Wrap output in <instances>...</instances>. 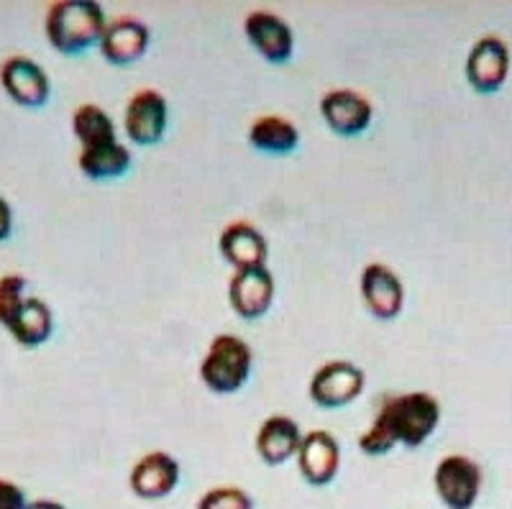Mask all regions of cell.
<instances>
[{"label":"cell","mask_w":512,"mask_h":509,"mask_svg":"<svg viewBox=\"0 0 512 509\" xmlns=\"http://www.w3.org/2000/svg\"><path fill=\"white\" fill-rule=\"evenodd\" d=\"M441 423V402L431 392L384 394L372 425L359 435L364 456H387L395 446L420 448Z\"/></svg>","instance_id":"obj_1"},{"label":"cell","mask_w":512,"mask_h":509,"mask_svg":"<svg viewBox=\"0 0 512 509\" xmlns=\"http://www.w3.org/2000/svg\"><path fill=\"white\" fill-rule=\"evenodd\" d=\"M47 39L59 54L77 57V54L88 52L90 47L103 39L105 29V13L100 3L93 0H57L49 6L47 21Z\"/></svg>","instance_id":"obj_2"},{"label":"cell","mask_w":512,"mask_h":509,"mask_svg":"<svg viewBox=\"0 0 512 509\" xmlns=\"http://www.w3.org/2000/svg\"><path fill=\"white\" fill-rule=\"evenodd\" d=\"M254 353L239 336L221 333L210 341L205 359L200 364V379L205 387L216 394H236L251 376Z\"/></svg>","instance_id":"obj_3"},{"label":"cell","mask_w":512,"mask_h":509,"mask_svg":"<svg viewBox=\"0 0 512 509\" xmlns=\"http://www.w3.org/2000/svg\"><path fill=\"white\" fill-rule=\"evenodd\" d=\"M367 387V374L364 369L351 361H328L320 366L310 379V400L326 410H338V407L351 405L359 400L361 392Z\"/></svg>","instance_id":"obj_4"},{"label":"cell","mask_w":512,"mask_h":509,"mask_svg":"<svg viewBox=\"0 0 512 509\" xmlns=\"http://www.w3.org/2000/svg\"><path fill=\"white\" fill-rule=\"evenodd\" d=\"M438 499L448 509H474L482 494V469L469 456H446L433 474Z\"/></svg>","instance_id":"obj_5"},{"label":"cell","mask_w":512,"mask_h":509,"mask_svg":"<svg viewBox=\"0 0 512 509\" xmlns=\"http://www.w3.org/2000/svg\"><path fill=\"white\" fill-rule=\"evenodd\" d=\"M169 123V105L159 90H139L128 100L126 113H123V128L126 136L136 146H154L164 139Z\"/></svg>","instance_id":"obj_6"},{"label":"cell","mask_w":512,"mask_h":509,"mask_svg":"<svg viewBox=\"0 0 512 509\" xmlns=\"http://www.w3.org/2000/svg\"><path fill=\"white\" fill-rule=\"evenodd\" d=\"M510 75V49L500 36H482L466 57V80L482 95L502 90Z\"/></svg>","instance_id":"obj_7"},{"label":"cell","mask_w":512,"mask_h":509,"mask_svg":"<svg viewBox=\"0 0 512 509\" xmlns=\"http://www.w3.org/2000/svg\"><path fill=\"white\" fill-rule=\"evenodd\" d=\"M320 116L333 134L351 139V136H361L372 126L374 105L356 90L338 87L320 98Z\"/></svg>","instance_id":"obj_8"},{"label":"cell","mask_w":512,"mask_h":509,"mask_svg":"<svg viewBox=\"0 0 512 509\" xmlns=\"http://www.w3.org/2000/svg\"><path fill=\"white\" fill-rule=\"evenodd\" d=\"M361 300L377 320H395L405 307V287L387 264H367L361 272Z\"/></svg>","instance_id":"obj_9"},{"label":"cell","mask_w":512,"mask_h":509,"mask_svg":"<svg viewBox=\"0 0 512 509\" xmlns=\"http://www.w3.org/2000/svg\"><path fill=\"white\" fill-rule=\"evenodd\" d=\"M244 34L251 47L269 64H285L295 52V34L287 26L285 18L269 11H254L246 16Z\"/></svg>","instance_id":"obj_10"},{"label":"cell","mask_w":512,"mask_h":509,"mask_svg":"<svg viewBox=\"0 0 512 509\" xmlns=\"http://www.w3.org/2000/svg\"><path fill=\"white\" fill-rule=\"evenodd\" d=\"M0 85L8 98L21 108H41L47 105L52 85L47 72L29 57H11L0 67Z\"/></svg>","instance_id":"obj_11"},{"label":"cell","mask_w":512,"mask_h":509,"mask_svg":"<svg viewBox=\"0 0 512 509\" xmlns=\"http://www.w3.org/2000/svg\"><path fill=\"white\" fill-rule=\"evenodd\" d=\"M177 484H180V463L175 456L164 451H152L141 456L134 463L131 476H128L131 492L139 499H149V502L169 497L177 489Z\"/></svg>","instance_id":"obj_12"},{"label":"cell","mask_w":512,"mask_h":509,"mask_svg":"<svg viewBox=\"0 0 512 509\" xmlns=\"http://www.w3.org/2000/svg\"><path fill=\"white\" fill-rule=\"evenodd\" d=\"M274 284L272 272L262 269H244L236 272L228 282V300H231L233 313L244 320H259L269 313L274 302Z\"/></svg>","instance_id":"obj_13"},{"label":"cell","mask_w":512,"mask_h":509,"mask_svg":"<svg viewBox=\"0 0 512 509\" xmlns=\"http://www.w3.org/2000/svg\"><path fill=\"white\" fill-rule=\"evenodd\" d=\"M297 469L310 486H328L341 469V446L328 430H310L297 451Z\"/></svg>","instance_id":"obj_14"},{"label":"cell","mask_w":512,"mask_h":509,"mask_svg":"<svg viewBox=\"0 0 512 509\" xmlns=\"http://www.w3.org/2000/svg\"><path fill=\"white\" fill-rule=\"evenodd\" d=\"M218 249H221L223 259H226L236 272L267 267V238L262 236L259 228L246 223V220H236V223L223 228L221 238H218Z\"/></svg>","instance_id":"obj_15"},{"label":"cell","mask_w":512,"mask_h":509,"mask_svg":"<svg viewBox=\"0 0 512 509\" xmlns=\"http://www.w3.org/2000/svg\"><path fill=\"white\" fill-rule=\"evenodd\" d=\"M149 29L141 24L139 18H116L113 24H108L103 39H100V54L105 62L116 64V67H126V64L139 62L149 49Z\"/></svg>","instance_id":"obj_16"},{"label":"cell","mask_w":512,"mask_h":509,"mask_svg":"<svg viewBox=\"0 0 512 509\" xmlns=\"http://www.w3.org/2000/svg\"><path fill=\"white\" fill-rule=\"evenodd\" d=\"M303 443V430L287 415L267 417L256 433V453L267 466H282L290 458H297Z\"/></svg>","instance_id":"obj_17"},{"label":"cell","mask_w":512,"mask_h":509,"mask_svg":"<svg viewBox=\"0 0 512 509\" xmlns=\"http://www.w3.org/2000/svg\"><path fill=\"white\" fill-rule=\"evenodd\" d=\"M80 172L88 177V180L103 182V180H118L131 167V151L121 144V141H111V144L90 146V149H82L80 157Z\"/></svg>","instance_id":"obj_18"},{"label":"cell","mask_w":512,"mask_h":509,"mask_svg":"<svg viewBox=\"0 0 512 509\" xmlns=\"http://www.w3.org/2000/svg\"><path fill=\"white\" fill-rule=\"evenodd\" d=\"M52 330V307H49L47 302H41L39 297H29V300L24 302V307H21V313H18L16 320L11 323V328H8V333H11L13 341L21 343V346L36 348L52 338Z\"/></svg>","instance_id":"obj_19"},{"label":"cell","mask_w":512,"mask_h":509,"mask_svg":"<svg viewBox=\"0 0 512 509\" xmlns=\"http://www.w3.org/2000/svg\"><path fill=\"white\" fill-rule=\"evenodd\" d=\"M249 144L264 154H290L300 144V131L282 116H262L251 123Z\"/></svg>","instance_id":"obj_20"},{"label":"cell","mask_w":512,"mask_h":509,"mask_svg":"<svg viewBox=\"0 0 512 509\" xmlns=\"http://www.w3.org/2000/svg\"><path fill=\"white\" fill-rule=\"evenodd\" d=\"M72 131H75V139L80 141L82 149L118 141L113 118L95 103H85L75 110V116H72Z\"/></svg>","instance_id":"obj_21"},{"label":"cell","mask_w":512,"mask_h":509,"mask_svg":"<svg viewBox=\"0 0 512 509\" xmlns=\"http://www.w3.org/2000/svg\"><path fill=\"white\" fill-rule=\"evenodd\" d=\"M26 297V279L21 274H6L0 277V325L11 328L16 315L21 313Z\"/></svg>","instance_id":"obj_22"},{"label":"cell","mask_w":512,"mask_h":509,"mask_svg":"<svg viewBox=\"0 0 512 509\" xmlns=\"http://www.w3.org/2000/svg\"><path fill=\"white\" fill-rule=\"evenodd\" d=\"M198 509H254V499L241 486H216L198 499Z\"/></svg>","instance_id":"obj_23"},{"label":"cell","mask_w":512,"mask_h":509,"mask_svg":"<svg viewBox=\"0 0 512 509\" xmlns=\"http://www.w3.org/2000/svg\"><path fill=\"white\" fill-rule=\"evenodd\" d=\"M26 494L18 484L0 479V509H26Z\"/></svg>","instance_id":"obj_24"},{"label":"cell","mask_w":512,"mask_h":509,"mask_svg":"<svg viewBox=\"0 0 512 509\" xmlns=\"http://www.w3.org/2000/svg\"><path fill=\"white\" fill-rule=\"evenodd\" d=\"M13 231V213L6 197H0V241H6Z\"/></svg>","instance_id":"obj_25"},{"label":"cell","mask_w":512,"mask_h":509,"mask_svg":"<svg viewBox=\"0 0 512 509\" xmlns=\"http://www.w3.org/2000/svg\"><path fill=\"white\" fill-rule=\"evenodd\" d=\"M26 509H67V507L59 502H54V499H36V502L26 504Z\"/></svg>","instance_id":"obj_26"}]
</instances>
